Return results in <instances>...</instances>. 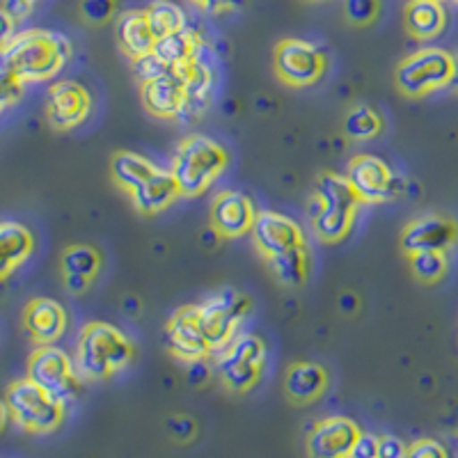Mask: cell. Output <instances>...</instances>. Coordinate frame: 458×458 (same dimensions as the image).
<instances>
[{"label": "cell", "instance_id": "obj_1", "mask_svg": "<svg viewBox=\"0 0 458 458\" xmlns=\"http://www.w3.org/2000/svg\"><path fill=\"white\" fill-rule=\"evenodd\" d=\"M73 55V44L67 35L44 28L16 32L10 47L0 53L3 67L10 69L21 83H47L63 72Z\"/></svg>", "mask_w": 458, "mask_h": 458}, {"label": "cell", "instance_id": "obj_2", "mask_svg": "<svg viewBox=\"0 0 458 458\" xmlns=\"http://www.w3.org/2000/svg\"><path fill=\"white\" fill-rule=\"evenodd\" d=\"M136 355V346L122 328L106 321H89L81 330L76 346V369L85 380H106L124 369Z\"/></svg>", "mask_w": 458, "mask_h": 458}, {"label": "cell", "instance_id": "obj_3", "mask_svg": "<svg viewBox=\"0 0 458 458\" xmlns=\"http://www.w3.org/2000/svg\"><path fill=\"white\" fill-rule=\"evenodd\" d=\"M227 165L229 154L223 145L193 133L177 145L170 170L182 188L183 198H199L218 182Z\"/></svg>", "mask_w": 458, "mask_h": 458}, {"label": "cell", "instance_id": "obj_4", "mask_svg": "<svg viewBox=\"0 0 458 458\" xmlns=\"http://www.w3.org/2000/svg\"><path fill=\"white\" fill-rule=\"evenodd\" d=\"M7 408L12 422L32 436H47L63 427L67 403L37 386L35 380L19 378L12 380L5 390Z\"/></svg>", "mask_w": 458, "mask_h": 458}, {"label": "cell", "instance_id": "obj_5", "mask_svg": "<svg viewBox=\"0 0 458 458\" xmlns=\"http://www.w3.org/2000/svg\"><path fill=\"white\" fill-rule=\"evenodd\" d=\"M454 73V53L437 47L420 48L396 64L394 88L406 99H424L437 89L449 88Z\"/></svg>", "mask_w": 458, "mask_h": 458}, {"label": "cell", "instance_id": "obj_6", "mask_svg": "<svg viewBox=\"0 0 458 458\" xmlns=\"http://www.w3.org/2000/svg\"><path fill=\"white\" fill-rule=\"evenodd\" d=\"M266 365L264 339L252 333L236 335L232 342L220 349L216 358V371L223 387L232 394H245L259 383Z\"/></svg>", "mask_w": 458, "mask_h": 458}, {"label": "cell", "instance_id": "obj_7", "mask_svg": "<svg viewBox=\"0 0 458 458\" xmlns=\"http://www.w3.org/2000/svg\"><path fill=\"white\" fill-rule=\"evenodd\" d=\"M252 301L234 286H223L198 305V323L214 351L225 349L236 337L239 323L250 314Z\"/></svg>", "mask_w": 458, "mask_h": 458}, {"label": "cell", "instance_id": "obj_8", "mask_svg": "<svg viewBox=\"0 0 458 458\" xmlns=\"http://www.w3.org/2000/svg\"><path fill=\"white\" fill-rule=\"evenodd\" d=\"M273 69L277 79L289 88H310L317 85L323 73L328 72V57L308 39L286 37L276 44Z\"/></svg>", "mask_w": 458, "mask_h": 458}, {"label": "cell", "instance_id": "obj_9", "mask_svg": "<svg viewBox=\"0 0 458 458\" xmlns=\"http://www.w3.org/2000/svg\"><path fill=\"white\" fill-rule=\"evenodd\" d=\"M28 378L51 392L55 399L72 401L81 392V376L76 362L55 344L37 346L28 358Z\"/></svg>", "mask_w": 458, "mask_h": 458}, {"label": "cell", "instance_id": "obj_10", "mask_svg": "<svg viewBox=\"0 0 458 458\" xmlns=\"http://www.w3.org/2000/svg\"><path fill=\"white\" fill-rule=\"evenodd\" d=\"M351 186L355 188L362 204H386L401 195V179L396 172L387 165L383 158L371 157V154H358L349 163L346 172Z\"/></svg>", "mask_w": 458, "mask_h": 458}, {"label": "cell", "instance_id": "obj_11", "mask_svg": "<svg viewBox=\"0 0 458 458\" xmlns=\"http://www.w3.org/2000/svg\"><path fill=\"white\" fill-rule=\"evenodd\" d=\"M403 255L424 250L449 252L458 245V220L447 214H424L412 218L401 229Z\"/></svg>", "mask_w": 458, "mask_h": 458}, {"label": "cell", "instance_id": "obj_12", "mask_svg": "<svg viewBox=\"0 0 458 458\" xmlns=\"http://www.w3.org/2000/svg\"><path fill=\"white\" fill-rule=\"evenodd\" d=\"M250 234L255 236L257 250L264 259H271V257L282 255L286 250L308 245L301 225L289 218V216L277 214V211H259Z\"/></svg>", "mask_w": 458, "mask_h": 458}, {"label": "cell", "instance_id": "obj_13", "mask_svg": "<svg viewBox=\"0 0 458 458\" xmlns=\"http://www.w3.org/2000/svg\"><path fill=\"white\" fill-rule=\"evenodd\" d=\"M92 113V97L83 85L60 81L51 85L47 97V122L53 131H72Z\"/></svg>", "mask_w": 458, "mask_h": 458}, {"label": "cell", "instance_id": "obj_14", "mask_svg": "<svg viewBox=\"0 0 458 458\" xmlns=\"http://www.w3.org/2000/svg\"><path fill=\"white\" fill-rule=\"evenodd\" d=\"M362 428L344 415L323 417L305 440L310 458H349Z\"/></svg>", "mask_w": 458, "mask_h": 458}, {"label": "cell", "instance_id": "obj_15", "mask_svg": "<svg viewBox=\"0 0 458 458\" xmlns=\"http://www.w3.org/2000/svg\"><path fill=\"white\" fill-rule=\"evenodd\" d=\"M257 214L259 211L248 195L241 191H220L211 199L208 223L223 239H239L243 234H250Z\"/></svg>", "mask_w": 458, "mask_h": 458}, {"label": "cell", "instance_id": "obj_16", "mask_svg": "<svg viewBox=\"0 0 458 458\" xmlns=\"http://www.w3.org/2000/svg\"><path fill=\"white\" fill-rule=\"evenodd\" d=\"M165 339L170 353L182 362H193V360L208 358L214 353L199 328L198 305H183L174 310V314L167 318Z\"/></svg>", "mask_w": 458, "mask_h": 458}, {"label": "cell", "instance_id": "obj_17", "mask_svg": "<svg viewBox=\"0 0 458 458\" xmlns=\"http://www.w3.org/2000/svg\"><path fill=\"white\" fill-rule=\"evenodd\" d=\"M21 323L28 337L37 346H44V344H55L63 339V335L67 333L69 314L55 298L39 296L26 302Z\"/></svg>", "mask_w": 458, "mask_h": 458}, {"label": "cell", "instance_id": "obj_18", "mask_svg": "<svg viewBox=\"0 0 458 458\" xmlns=\"http://www.w3.org/2000/svg\"><path fill=\"white\" fill-rule=\"evenodd\" d=\"M140 101L147 113L158 120H177L188 108V94L174 69L158 76V79L142 81Z\"/></svg>", "mask_w": 458, "mask_h": 458}, {"label": "cell", "instance_id": "obj_19", "mask_svg": "<svg viewBox=\"0 0 458 458\" xmlns=\"http://www.w3.org/2000/svg\"><path fill=\"white\" fill-rule=\"evenodd\" d=\"M328 386V369L321 362H312V360H298L289 365V369L284 371V380H282V390L292 406H310L321 399Z\"/></svg>", "mask_w": 458, "mask_h": 458}, {"label": "cell", "instance_id": "obj_20", "mask_svg": "<svg viewBox=\"0 0 458 458\" xmlns=\"http://www.w3.org/2000/svg\"><path fill=\"white\" fill-rule=\"evenodd\" d=\"M114 39H117V47L131 63H136V60L154 51L158 37L151 30L145 10H129L117 16Z\"/></svg>", "mask_w": 458, "mask_h": 458}, {"label": "cell", "instance_id": "obj_21", "mask_svg": "<svg viewBox=\"0 0 458 458\" xmlns=\"http://www.w3.org/2000/svg\"><path fill=\"white\" fill-rule=\"evenodd\" d=\"M35 252V236L19 220H0V282L14 276Z\"/></svg>", "mask_w": 458, "mask_h": 458}, {"label": "cell", "instance_id": "obj_22", "mask_svg": "<svg viewBox=\"0 0 458 458\" xmlns=\"http://www.w3.org/2000/svg\"><path fill=\"white\" fill-rule=\"evenodd\" d=\"M131 204L140 216H157L161 211H165L167 207L177 202L182 195V188H179L177 179L172 174V170H158L145 186H140L138 191L129 195Z\"/></svg>", "mask_w": 458, "mask_h": 458}, {"label": "cell", "instance_id": "obj_23", "mask_svg": "<svg viewBox=\"0 0 458 458\" xmlns=\"http://www.w3.org/2000/svg\"><path fill=\"white\" fill-rule=\"evenodd\" d=\"M403 28L415 42H431L447 28V10L437 0H411L403 10Z\"/></svg>", "mask_w": 458, "mask_h": 458}, {"label": "cell", "instance_id": "obj_24", "mask_svg": "<svg viewBox=\"0 0 458 458\" xmlns=\"http://www.w3.org/2000/svg\"><path fill=\"white\" fill-rule=\"evenodd\" d=\"M358 208L339 207V204H323L312 198L310 204V218H312V229L321 243H342L351 234L355 225Z\"/></svg>", "mask_w": 458, "mask_h": 458}, {"label": "cell", "instance_id": "obj_25", "mask_svg": "<svg viewBox=\"0 0 458 458\" xmlns=\"http://www.w3.org/2000/svg\"><path fill=\"white\" fill-rule=\"evenodd\" d=\"M158 170L161 167L151 161V158L129 149L114 151L113 161H110V177H113L114 186L124 191L126 195H131L133 191L145 186Z\"/></svg>", "mask_w": 458, "mask_h": 458}, {"label": "cell", "instance_id": "obj_26", "mask_svg": "<svg viewBox=\"0 0 458 458\" xmlns=\"http://www.w3.org/2000/svg\"><path fill=\"white\" fill-rule=\"evenodd\" d=\"M204 48V39L198 30L193 28H183L179 32H172V35L158 37L157 47H154V55L161 60L163 64H167L170 69L179 67V64L193 60L195 55H199Z\"/></svg>", "mask_w": 458, "mask_h": 458}, {"label": "cell", "instance_id": "obj_27", "mask_svg": "<svg viewBox=\"0 0 458 458\" xmlns=\"http://www.w3.org/2000/svg\"><path fill=\"white\" fill-rule=\"evenodd\" d=\"M266 264L271 268L277 284L286 286V289H301L310 277L312 257H310L308 245H302V248H293V250H286L282 255L266 259Z\"/></svg>", "mask_w": 458, "mask_h": 458}, {"label": "cell", "instance_id": "obj_28", "mask_svg": "<svg viewBox=\"0 0 458 458\" xmlns=\"http://www.w3.org/2000/svg\"><path fill=\"white\" fill-rule=\"evenodd\" d=\"M174 73L182 79L183 88H186L188 108L198 104H207L208 94H211V89H214L216 76H214V69L208 67L202 57L195 55L193 60L179 64V67H174Z\"/></svg>", "mask_w": 458, "mask_h": 458}, {"label": "cell", "instance_id": "obj_29", "mask_svg": "<svg viewBox=\"0 0 458 458\" xmlns=\"http://www.w3.org/2000/svg\"><path fill=\"white\" fill-rule=\"evenodd\" d=\"M386 131V117L371 104H355L344 117V133L353 142L374 140L383 136Z\"/></svg>", "mask_w": 458, "mask_h": 458}, {"label": "cell", "instance_id": "obj_30", "mask_svg": "<svg viewBox=\"0 0 458 458\" xmlns=\"http://www.w3.org/2000/svg\"><path fill=\"white\" fill-rule=\"evenodd\" d=\"M317 202L323 204H339V207H349L358 208L360 198L355 193V188L351 186L349 177L346 174H337V172H321L317 177V183H314V195Z\"/></svg>", "mask_w": 458, "mask_h": 458}, {"label": "cell", "instance_id": "obj_31", "mask_svg": "<svg viewBox=\"0 0 458 458\" xmlns=\"http://www.w3.org/2000/svg\"><path fill=\"white\" fill-rule=\"evenodd\" d=\"M101 252L89 243H72L60 255V268L67 276H83L94 280L101 271Z\"/></svg>", "mask_w": 458, "mask_h": 458}, {"label": "cell", "instance_id": "obj_32", "mask_svg": "<svg viewBox=\"0 0 458 458\" xmlns=\"http://www.w3.org/2000/svg\"><path fill=\"white\" fill-rule=\"evenodd\" d=\"M408 257V268H411L412 277L422 284H440L449 273V255L440 250H424L412 252Z\"/></svg>", "mask_w": 458, "mask_h": 458}, {"label": "cell", "instance_id": "obj_33", "mask_svg": "<svg viewBox=\"0 0 458 458\" xmlns=\"http://www.w3.org/2000/svg\"><path fill=\"white\" fill-rule=\"evenodd\" d=\"M147 19H149V26L157 37L172 35V32H179L183 28H188L186 12L172 3V0H154L147 7Z\"/></svg>", "mask_w": 458, "mask_h": 458}, {"label": "cell", "instance_id": "obj_34", "mask_svg": "<svg viewBox=\"0 0 458 458\" xmlns=\"http://www.w3.org/2000/svg\"><path fill=\"white\" fill-rule=\"evenodd\" d=\"M344 16L355 28L374 26L380 16V0H344Z\"/></svg>", "mask_w": 458, "mask_h": 458}, {"label": "cell", "instance_id": "obj_35", "mask_svg": "<svg viewBox=\"0 0 458 458\" xmlns=\"http://www.w3.org/2000/svg\"><path fill=\"white\" fill-rule=\"evenodd\" d=\"M79 12L88 26H104L114 19L117 0H79Z\"/></svg>", "mask_w": 458, "mask_h": 458}, {"label": "cell", "instance_id": "obj_36", "mask_svg": "<svg viewBox=\"0 0 458 458\" xmlns=\"http://www.w3.org/2000/svg\"><path fill=\"white\" fill-rule=\"evenodd\" d=\"M165 428L172 440L179 445H191L198 437V422H195V417L183 415V412L167 417Z\"/></svg>", "mask_w": 458, "mask_h": 458}, {"label": "cell", "instance_id": "obj_37", "mask_svg": "<svg viewBox=\"0 0 458 458\" xmlns=\"http://www.w3.org/2000/svg\"><path fill=\"white\" fill-rule=\"evenodd\" d=\"M23 88H26V83H21L10 69L0 64V113L21 101Z\"/></svg>", "mask_w": 458, "mask_h": 458}, {"label": "cell", "instance_id": "obj_38", "mask_svg": "<svg viewBox=\"0 0 458 458\" xmlns=\"http://www.w3.org/2000/svg\"><path fill=\"white\" fill-rule=\"evenodd\" d=\"M406 458H449V452L440 440L420 437V440H415L412 445H408Z\"/></svg>", "mask_w": 458, "mask_h": 458}, {"label": "cell", "instance_id": "obj_39", "mask_svg": "<svg viewBox=\"0 0 458 458\" xmlns=\"http://www.w3.org/2000/svg\"><path fill=\"white\" fill-rule=\"evenodd\" d=\"M133 69H136V76L140 79V83L142 81L158 79V76H163V73L170 72V67H167V64H163L161 60L154 55V53H149V55L136 60V63H133Z\"/></svg>", "mask_w": 458, "mask_h": 458}, {"label": "cell", "instance_id": "obj_40", "mask_svg": "<svg viewBox=\"0 0 458 458\" xmlns=\"http://www.w3.org/2000/svg\"><path fill=\"white\" fill-rule=\"evenodd\" d=\"M186 376H188V383H191L193 387L207 386L208 378H211V362H208V358H199V360H193V362H186Z\"/></svg>", "mask_w": 458, "mask_h": 458}, {"label": "cell", "instance_id": "obj_41", "mask_svg": "<svg viewBox=\"0 0 458 458\" xmlns=\"http://www.w3.org/2000/svg\"><path fill=\"white\" fill-rule=\"evenodd\" d=\"M349 458H378V436L367 431H360L358 440L353 445V452Z\"/></svg>", "mask_w": 458, "mask_h": 458}, {"label": "cell", "instance_id": "obj_42", "mask_svg": "<svg viewBox=\"0 0 458 458\" xmlns=\"http://www.w3.org/2000/svg\"><path fill=\"white\" fill-rule=\"evenodd\" d=\"M408 445L396 436H378V458H406Z\"/></svg>", "mask_w": 458, "mask_h": 458}, {"label": "cell", "instance_id": "obj_43", "mask_svg": "<svg viewBox=\"0 0 458 458\" xmlns=\"http://www.w3.org/2000/svg\"><path fill=\"white\" fill-rule=\"evenodd\" d=\"M191 3L208 14H229L243 5V0H191Z\"/></svg>", "mask_w": 458, "mask_h": 458}, {"label": "cell", "instance_id": "obj_44", "mask_svg": "<svg viewBox=\"0 0 458 458\" xmlns=\"http://www.w3.org/2000/svg\"><path fill=\"white\" fill-rule=\"evenodd\" d=\"M16 19L5 10V7H0V53L5 51L10 47V42L16 37Z\"/></svg>", "mask_w": 458, "mask_h": 458}, {"label": "cell", "instance_id": "obj_45", "mask_svg": "<svg viewBox=\"0 0 458 458\" xmlns=\"http://www.w3.org/2000/svg\"><path fill=\"white\" fill-rule=\"evenodd\" d=\"M37 3H39V0H3V7L14 16L16 21H21V19H26V16L32 14Z\"/></svg>", "mask_w": 458, "mask_h": 458}, {"label": "cell", "instance_id": "obj_46", "mask_svg": "<svg viewBox=\"0 0 458 458\" xmlns=\"http://www.w3.org/2000/svg\"><path fill=\"white\" fill-rule=\"evenodd\" d=\"M63 282H64V289H67L72 296H83V293L89 289V284H92V280H89V277L67 276V273H63Z\"/></svg>", "mask_w": 458, "mask_h": 458}, {"label": "cell", "instance_id": "obj_47", "mask_svg": "<svg viewBox=\"0 0 458 458\" xmlns=\"http://www.w3.org/2000/svg\"><path fill=\"white\" fill-rule=\"evenodd\" d=\"M358 310H360L358 293L346 292L339 296V312H342L344 317H353V314H358Z\"/></svg>", "mask_w": 458, "mask_h": 458}, {"label": "cell", "instance_id": "obj_48", "mask_svg": "<svg viewBox=\"0 0 458 458\" xmlns=\"http://www.w3.org/2000/svg\"><path fill=\"white\" fill-rule=\"evenodd\" d=\"M124 312L129 317H138L140 314V301L136 296H126L124 298Z\"/></svg>", "mask_w": 458, "mask_h": 458}, {"label": "cell", "instance_id": "obj_49", "mask_svg": "<svg viewBox=\"0 0 458 458\" xmlns=\"http://www.w3.org/2000/svg\"><path fill=\"white\" fill-rule=\"evenodd\" d=\"M12 415H10V408H7V401L0 399V433L5 431L7 424H10Z\"/></svg>", "mask_w": 458, "mask_h": 458}, {"label": "cell", "instance_id": "obj_50", "mask_svg": "<svg viewBox=\"0 0 458 458\" xmlns=\"http://www.w3.org/2000/svg\"><path fill=\"white\" fill-rule=\"evenodd\" d=\"M220 239H223V236H220L214 227H208L207 232H204V234H202V243L204 245H216Z\"/></svg>", "mask_w": 458, "mask_h": 458}, {"label": "cell", "instance_id": "obj_51", "mask_svg": "<svg viewBox=\"0 0 458 458\" xmlns=\"http://www.w3.org/2000/svg\"><path fill=\"white\" fill-rule=\"evenodd\" d=\"M454 88V92L458 94V53H454V73H452V83H449Z\"/></svg>", "mask_w": 458, "mask_h": 458}, {"label": "cell", "instance_id": "obj_52", "mask_svg": "<svg viewBox=\"0 0 458 458\" xmlns=\"http://www.w3.org/2000/svg\"><path fill=\"white\" fill-rule=\"evenodd\" d=\"M305 3H323V0H305Z\"/></svg>", "mask_w": 458, "mask_h": 458}, {"label": "cell", "instance_id": "obj_53", "mask_svg": "<svg viewBox=\"0 0 458 458\" xmlns=\"http://www.w3.org/2000/svg\"><path fill=\"white\" fill-rule=\"evenodd\" d=\"M437 3H445V0H437Z\"/></svg>", "mask_w": 458, "mask_h": 458}, {"label": "cell", "instance_id": "obj_54", "mask_svg": "<svg viewBox=\"0 0 458 458\" xmlns=\"http://www.w3.org/2000/svg\"><path fill=\"white\" fill-rule=\"evenodd\" d=\"M454 3H456V5H458V0H454Z\"/></svg>", "mask_w": 458, "mask_h": 458}]
</instances>
